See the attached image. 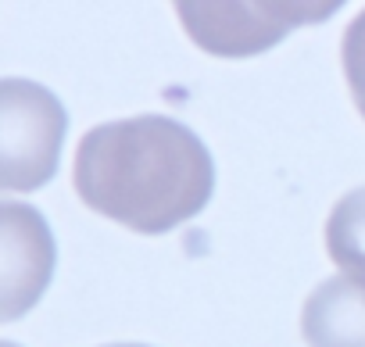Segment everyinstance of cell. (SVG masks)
<instances>
[{"label":"cell","instance_id":"cell-1","mask_svg":"<svg viewBox=\"0 0 365 347\" xmlns=\"http://www.w3.org/2000/svg\"><path fill=\"white\" fill-rule=\"evenodd\" d=\"M61 111L29 83H0V190H26L51 172Z\"/></svg>","mask_w":365,"mask_h":347},{"label":"cell","instance_id":"cell-2","mask_svg":"<svg viewBox=\"0 0 365 347\" xmlns=\"http://www.w3.org/2000/svg\"><path fill=\"white\" fill-rule=\"evenodd\" d=\"M51 240L36 212L0 201V318L22 315L43 290Z\"/></svg>","mask_w":365,"mask_h":347},{"label":"cell","instance_id":"cell-3","mask_svg":"<svg viewBox=\"0 0 365 347\" xmlns=\"http://www.w3.org/2000/svg\"><path fill=\"white\" fill-rule=\"evenodd\" d=\"M0 347H4V343H0Z\"/></svg>","mask_w":365,"mask_h":347}]
</instances>
